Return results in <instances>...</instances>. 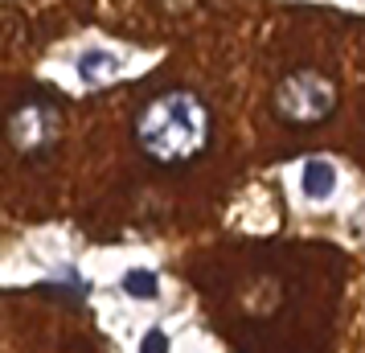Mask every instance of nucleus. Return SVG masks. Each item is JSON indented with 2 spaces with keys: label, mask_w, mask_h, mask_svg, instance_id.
<instances>
[{
  "label": "nucleus",
  "mask_w": 365,
  "mask_h": 353,
  "mask_svg": "<svg viewBox=\"0 0 365 353\" xmlns=\"http://www.w3.org/2000/svg\"><path fill=\"white\" fill-rule=\"evenodd\" d=\"M135 148L160 168H185L201 160L214 140V111L189 86H173L148 99L135 116Z\"/></svg>",
  "instance_id": "1"
},
{
  "label": "nucleus",
  "mask_w": 365,
  "mask_h": 353,
  "mask_svg": "<svg viewBox=\"0 0 365 353\" xmlns=\"http://www.w3.org/2000/svg\"><path fill=\"white\" fill-rule=\"evenodd\" d=\"M66 132V111L62 103L46 91H29L13 103L9 111V144L25 160H46Z\"/></svg>",
  "instance_id": "2"
},
{
  "label": "nucleus",
  "mask_w": 365,
  "mask_h": 353,
  "mask_svg": "<svg viewBox=\"0 0 365 353\" xmlns=\"http://www.w3.org/2000/svg\"><path fill=\"white\" fill-rule=\"evenodd\" d=\"M271 111L287 128H316L336 111V83L324 70H292L271 91Z\"/></svg>",
  "instance_id": "3"
},
{
  "label": "nucleus",
  "mask_w": 365,
  "mask_h": 353,
  "mask_svg": "<svg viewBox=\"0 0 365 353\" xmlns=\"http://www.w3.org/2000/svg\"><path fill=\"white\" fill-rule=\"evenodd\" d=\"M299 189H304V198H312V202H329L332 189H336V168L329 160H308L304 173H299Z\"/></svg>",
  "instance_id": "4"
},
{
  "label": "nucleus",
  "mask_w": 365,
  "mask_h": 353,
  "mask_svg": "<svg viewBox=\"0 0 365 353\" xmlns=\"http://www.w3.org/2000/svg\"><path fill=\"white\" fill-rule=\"evenodd\" d=\"M78 74H83L86 83H111L119 74V58L107 50H91L78 58Z\"/></svg>",
  "instance_id": "5"
},
{
  "label": "nucleus",
  "mask_w": 365,
  "mask_h": 353,
  "mask_svg": "<svg viewBox=\"0 0 365 353\" xmlns=\"http://www.w3.org/2000/svg\"><path fill=\"white\" fill-rule=\"evenodd\" d=\"M123 292L135 296V300H152L156 296V275L152 271H128L123 275Z\"/></svg>",
  "instance_id": "6"
},
{
  "label": "nucleus",
  "mask_w": 365,
  "mask_h": 353,
  "mask_svg": "<svg viewBox=\"0 0 365 353\" xmlns=\"http://www.w3.org/2000/svg\"><path fill=\"white\" fill-rule=\"evenodd\" d=\"M140 353H168V333L165 329H148L140 341Z\"/></svg>",
  "instance_id": "7"
}]
</instances>
